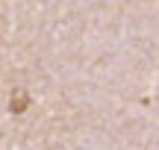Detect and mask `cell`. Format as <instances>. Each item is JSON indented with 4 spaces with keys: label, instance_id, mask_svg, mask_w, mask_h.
I'll use <instances>...</instances> for the list:
<instances>
[{
    "label": "cell",
    "instance_id": "cell-1",
    "mask_svg": "<svg viewBox=\"0 0 159 150\" xmlns=\"http://www.w3.org/2000/svg\"><path fill=\"white\" fill-rule=\"evenodd\" d=\"M24 103H27V97H24V94H18V97H15V106H12V109H15V112H21V109H24Z\"/></svg>",
    "mask_w": 159,
    "mask_h": 150
}]
</instances>
